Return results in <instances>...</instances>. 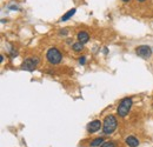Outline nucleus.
Wrapping results in <instances>:
<instances>
[{
  "label": "nucleus",
  "instance_id": "3",
  "mask_svg": "<svg viewBox=\"0 0 153 147\" xmlns=\"http://www.w3.org/2000/svg\"><path fill=\"white\" fill-rule=\"evenodd\" d=\"M46 59H47V61H48L51 65H58V64L61 61L62 55H61L60 51H59L58 48L52 47V48H50V50L47 51V53H46Z\"/></svg>",
  "mask_w": 153,
  "mask_h": 147
},
{
  "label": "nucleus",
  "instance_id": "11",
  "mask_svg": "<svg viewBox=\"0 0 153 147\" xmlns=\"http://www.w3.org/2000/svg\"><path fill=\"white\" fill-rule=\"evenodd\" d=\"M102 144H104V138H96L94 140H92V143H91V147L101 146Z\"/></svg>",
  "mask_w": 153,
  "mask_h": 147
},
{
  "label": "nucleus",
  "instance_id": "8",
  "mask_svg": "<svg viewBox=\"0 0 153 147\" xmlns=\"http://www.w3.org/2000/svg\"><path fill=\"white\" fill-rule=\"evenodd\" d=\"M125 143H126V145L128 147H137L139 145V140L133 137V135H130V137H127L126 139H125Z\"/></svg>",
  "mask_w": 153,
  "mask_h": 147
},
{
  "label": "nucleus",
  "instance_id": "9",
  "mask_svg": "<svg viewBox=\"0 0 153 147\" xmlns=\"http://www.w3.org/2000/svg\"><path fill=\"white\" fill-rule=\"evenodd\" d=\"M76 8H71L68 12H66L61 18H60V21H66V20H68V19H71L74 14H76Z\"/></svg>",
  "mask_w": 153,
  "mask_h": 147
},
{
  "label": "nucleus",
  "instance_id": "2",
  "mask_svg": "<svg viewBox=\"0 0 153 147\" xmlns=\"http://www.w3.org/2000/svg\"><path fill=\"white\" fill-rule=\"evenodd\" d=\"M132 104H133V101H132L131 98H124V99L120 101L119 106H118V110H117L118 115L121 117V118H125V117L130 113L131 107H132Z\"/></svg>",
  "mask_w": 153,
  "mask_h": 147
},
{
  "label": "nucleus",
  "instance_id": "6",
  "mask_svg": "<svg viewBox=\"0 0 153 147\" xmlns=\"http://www.w3.org/2000/svg\"><path fill=\"white\" fill-rule=\"evenodd\" d=\"M101 127V121L100 120H93L87 125V132L88 133H96Z\"/></svg>",
  "mask_w": 153,
  "mask_h": 147
},
{
  "label": "nucleus",
  "instance_id": "13",
  "mask_svg": "<svg viewBox=\"0 0 153 147\" xmlns=\"http://www.w3.org/2000/svg\"><path fill=\"white\" fill-rule=\"evenodd\" d=\"M79 64H81V65H85L86 64V56L85 55H82V56L79 58Z\"/></svg>",
  "mask_w": 153,
  "mask_h": 147
},
{
  "label": "nucleus",
  "instance_id": "16",
  "mask_svg": "<svg viewBox=\"0 0 153 147\" xmlns=\"http://www.w3.org/2000/svg\"><path fill=\"white\" fill-rule=\"evenodd\" d=\"M137 1H139V2H144V1H146V0H137Z\"/></svg>",
  "mask_w": 153,
  "mask_h": 147
},
{
  "label": "nucleus",
  "instance_id": "12",
  "mask_svg": "<svg viewBox=\"0 0 153 147\" xmlns=\"http://www.w3.org/2000/svg\"><path fill=\"white\" fill-rule=\"evenodd\" d=\"M100 147H117V144H115L114 141H106Z\"/></svg>",
  "mask_w": 153,
  "mask_h": 147
},
{
  "label": "nucleus",
  "instance_id": "7",
  "mask_svg": "<svg viewBox=\"0 0 153 147\" xmlns=\"http://www.w3.org/2000/svg\"><path fill=\"white\" fill-rule=\"evenodd\" d=\"M78 41H80V42H82V44H86V42H88V40H90V34L87 33V32H85V31H80L79 33H78Z\"/></svg>",
  "mask_w": 153,
  "mask_h": 147
},
{
  "label": "nucleus",
  "instance_id": "14",
  "mask_svg": "<svg viewBox=\"0 0 153 147\" xmlns=\"http://www.w3.org/2000/svg\"><path fill=\"white\" fill-rule=\"evenodd\" d=\"M59 34H62V36H66V34H67V30H61V31H59Z\"/></svg>",
  "mask_w": 153,
  "mask_h": 147
},
{
  "label": "nucleus",
  "instance_id": "5",
  "mask_svg": "<svg viewBox=\"0 0 153 147\" xmlns=\"http://www.w3.org/2000/svg\"><path fill=\"white\" fill-rule=\"evenodd\" d=\"M135 53L140 58L149 59L152 55V48L150 46H147V45H141V46H138L135 48Z\"/></svg>",
  "mask_w": 153,
  "mask_h": 147
},
{
  "label": "nucleus",
  "instance_id": "1",
  "mask_svg": "<svg viewBox=\"0 0 153 147\" xmlns=\"http://www.w3.org/2000/svg\"><path fill=\"white\" fill-rule=\"evenodd\" d=\"M117 126H118V120H117V118H115L114 115L110 114V115H107V117L105 118V120H104V124H102V133L106 134V135L112 134L115 131V128H117Z\"/></svg>",
  "mask_w": 153,
  "mask_h": 147
},
{
  "label": "nucleus",
  "instance_id": "4",
  "mask_svg": "<svg viewBox=\"0 0 153 147\" xmlns=\"http://www.w3.org/2000/svg\"><path fill=\"white\" fill-rule=\"evenodd\" d=\"M39 64V59L37 56H33V58H27L24 62H22V65H21V68L22 70H25V71H30V72H32V71H34L36 70V67H37V65Z\"/></svg>",
  "mask_w": 153,
  "mask_h": 147
},
{
  "label": "nucleus",
  "instance_id": "10",
  "mask_svg": "<svg viewBox=\"0 0 153 147\" xmlns=\"http://www.w3.org/2000/svg\"><path fill=\"white\" fill-rule=\"evenodd\" d=\"M72 50H73L74 52H81V51L84 50V44H82V42H80V41L74 42V44L72 45Z\"/></svg>",
  "mask_w": 153,
  "mask_h": 147
},
{
  "label": "nucleus",
  "instance_id": "15",
  "mask_svg": "<svg viewBox=\"0 0 153 147\" xmlns=\"http://www.w3.org/2000/svg\"><path fill=\"white\" fill-rule=\"evenodd\" d=\"M121 1H124V2H130L131 0H121Z\"/></svg>",
  "mask_w": 153,
  "mask_h": 147
}]
</instances>
